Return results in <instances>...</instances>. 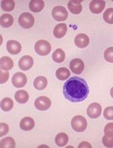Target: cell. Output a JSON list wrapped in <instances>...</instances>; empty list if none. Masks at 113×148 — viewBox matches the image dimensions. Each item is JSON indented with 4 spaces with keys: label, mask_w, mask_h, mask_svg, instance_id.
<instances>
[{
    "label": "cell",
    "mask_w": 113,
    "mask_h": 148,
    "mask_svg": "<svg viewBox=\"0 0 113 148\" xmlns=\"http://www.w3.org/2000/svg\"><path fill=\"white\" fill-rule=\"evenodd\" d=\"M89 86L85 79L80 77H72L65 82L63 92L65 99L71 102H81L89 95Z\"/></svg>",
    "instance_id": "obj_1"
},
{
    "label": "cell",
    "mask_w": 113,
    "mask_h": 148,
    "mask_svg": "<svg viewBox=\"0 0 113 148\" xmlns=\"http://www.w3.org/2000/svg\"><path fill=\"white\" fill-rule=\"evenodd\" d=\"M72 128L73 129L74 131L77 132H82L85 131L88 126L86 119L81 115L75 116L71 121Z\"/></svg>",
    "instance_id": "obj_2"
},
{
    "label": "cell",
    "mask_w": 113,
    "mask_h": 148,
    "mask_svg": "<svg viewBox=\"0 0 113 148\" xmlns=\"http://www.w3.org/2000/svg\"><path fill=\"white\" fill-rule=\"evenodd\" d=\"M35 51L40 56H46L51 51V46L48 41L45 40L38 41L35 45Z\"/></svg>",
    "instance_id": "obj_3"
},
{
    "label": "cell",
    "mask_w": 113,
    "mask_h": 148,
    "mask_svg": "<svg viewBox=\"0 0 113 148\" xmlns=\"http://www.w3.org/2000/svg\"><path fill=\"white\" fill-rule=\"evenodd\" d=\"M18 22L20 26L23 29H30L32 27L35 23L34 17L28 12H24L21 14L18 18Z\"/></svg>",
    "instance_id": "obj_4"
},
{
    "label": "cell",
    "mask_w": 113,
    "mask_h": 148,
    "mask_svg": "<svg viewBox=\"0 0 113 148\" xmlns=\"http://www.w3.org/2000/svg\"><path fill=\"white\" fill-rule=\"evenodd\" d=\"M52 17L56 21H66L68 17V12L63 6H56L52 10Z\"/></svg>",
    "instance_id": "obj_5"
},
{
    "label": "cell",
    "mask_w": 113,
    "mask_h": 148,
    "mask_svg": "<svg viewBox=\"0 0 113 148\" xmlns=\"http://www.w3.org/2000/svg\"><path fill=\"white\" fill-rule=\"evenodd\" d=\"M35 107L39 111H47L50 108L51 105V101L49 98L46 96H40L37 98L35 101Z\"/></svg>",
    "instance_id": "obj_6"
},
{
    "label": "cell",
    "mask_w": 113,
    "mask_h": 148,
    "mask_svg": "<svg viewBox=\"0 0 113 148\" xmlns=\"http://www.w3.org/2000/svg\"><path fill=\"white\" fill-rule=\"evenodd\" d=\"M102 107L99 103L90 104L87 109V114L91 119H96L101 115Z\"/></svg>",
    "instance_id": "obj_7"
},
{
    "label": "cell",
    "mask_w": 113,
    "mask_h": 148,
    "mask_svg": "<svg viewBox=\"0 0 113 148\" xmlns=\"http://www.w3.org/2000/svg\"><path fill=\"white\" fill-rule=\"evenodd\" d=\"M12 84L17 88H21L26 85L27 82V77L25 75V74L22 72H17L13 75L12 79H11Z\"/></svg>",
    "instance_id": "obj_8"
},
{
    "label": "cell",
    "mask_w": 113,
    "mask_h": 148,
    "mask_svg": "<svg viewBox=\"0 0 113 148\" xmlns=\"http://www.w3.org/2000/svg\"><path fill=\"white\" fill-rule=\"evenodd\" d=\"M70 68L72 72L76 75H80L85 69V63L81 59H73L70 63Z\"/></svg>",
    "instance_id": "obj_9"
},
{
    "label": "cell",
    "mask_w": 113,
    "mask_h": 148,
    "mask_svg": "<svg viewBox=\"0 0 113 148\" xmlns=\"http://www.w3.org/2000/svg\"><path fill=\"white\" fill-rule=\"evenodd\" d=\"M33 63L34 61L32 56L26 55L20 59L18 62V66L19 68L23 71H28L32 67Z\"/></svg>",
    "instance_id": "obj_10"
},
{
    "label": "cell",
    "mask_w": 113,
    "mask_h": 148,
    "mask_svg": "<svg viewBox=\"0 0 113 148\" xmlns=\"http://www.w3.org/2000/svg\"><path fill=\"white\" fill-rule=\"evenodd\" d=\"M6 48H7L8 52L11 53V55H17L21 53L22 47H21V45L18 41L11 40L7 42Z\"/></svg>",
    "instance_id": "obj_11"
},
{
    "label": "cell",
    "mask_w": 113,
    "mask_h": 148,
    "mask_svg": "<svg viewBox=\"0 0 113 148\" xmlns=\"http://www.w3.org/2000/svg\"><path fill=\"white\" fill-rule=\"evenodd\" d=\"M90 43V38L85 34H79L75 38V44L79 48H85L88 47Z\"/></svg>",
    "instance_id": "obj_12"
},
{
    "label": "cell",
    "mask_w": 113,
    "mask_h": 148,
    "mask_svg": "<svg viewBox=\"0 0 113 148\" xmlns=\"http://www.w3.org/2000/svg\"><path fill=\"white\" fill-rule=\"evenodd\" d=\"M105 5V1L101 0H94L90 3V10L94 14H100L103 11Z\"/></svg>",
    "instance_id": "obj_13"
},
{
    "label": "cell",
    "mask_w": 113,
    "mask_h": 148,
    "mask_svg": "<svg viewBox=\"0 0 113 148\" xmlns=\"http://www.w3.org/2000/svg\"><path fill=\"white\" fill-rule=\"evenodd\" d=\"M35 126V121L33 119L29 116H26L23 118L20 123V127L23 131H30Z\"/></svg>",
    "instance_id": "obj_14"
},
{
    "label": "cell",
    "mask_w": 113,
    "mask_h": 148,
    "mask_svg": "<svg viewBox=\"0 0 113 148\" xmlns=\"http://www.w3.org/2000/svg\"><path fill=\"white\" fill-rule=\"evenodd\" d=\"M81 1H75L71 0L68 2V8L70 12L74 14H79L82 11V5H81Z\"/></svg>",
    "instance_id": "obj_15"
},
{
    "label": "cell",
    "mask_w": 113,
    "mask_h": 148,
    "mask_svg": "<svg viewBox=\"0 0 113 148\" xmlns=\"http://www.w3.org/2000/svg\"><path fill=\"white\" fill-rule=\"evenodd\" d=\"M45 2L42 0H32L29 4L30 11L34 13H39L44 8Z\"/></svg>",
    "instance_id": "obj_16"
},
{
    "label": "cell",
    "mask_w": 113,
    "mask_h": 148,
    "mask_svg": "<svg viewBox=\"0 0 113 148\" xmlns=\"http://www.w3.org/2000/svg\"><path fill=\"white\" fill-rule=\"evenodd\" d=\"M67 32V26L65 23L57 24L54 29V36L57 38H61Z\"/></svg>",
    "instance_id": "obj_17"
},
{
    "label": "cell",
    "mask_w": 113,
    "mask_h": 148,
    "mask_svg": "<svg viewBox=\"0 0 113 148\" xmlns=\"http://www.w3.org/2000/svg\"><path fill=\"white\" fill-rule=\"evenodd\" d=\"M14 66L13 60L8 56H2L0 60V68L3 71H9Z\"/></svg>",
    "instance_id": "obj_18"
},
{
    "label": "cell",
    "mask_w": 113,
    "mask_h": 148,
    "mask_svg": "<svg viewBox=\"0 0 113 148\" xmlns=\"http://www.w3.org/2000/svg\"><path fill=\"white\" fill-rule=\"evenodd\" d=\"M15 100L20 104H25L29 100V94L25 90H18L15 92Z\"/></svg>",
    "instance_id": "obj_19"
},
{
    "label": "cell",
    "mask_w": 113,
    "mask_h": 148,
    "mask_svg": "<svg viewBox=\"0 0 113 148\" xmlns=\"http://www.w3.org/2000/svg\"><path fill=\"white\" fill-rule=\"evenodd\" d=\"M34 87L38 90H42L46 88L48 85L47 78L43 76L37 77L33 82Z\"/></svg>",
    "instance_id": "obj_20"
},
{
    "label": "cell",
    "mask_w": 113,
    "mask_h": 148,
    "mask_svg": "<svg viewBox=\"0 0 113 148\" xmlns=\"http://www.w3.org/2000/svg\"><path fill=\"white\" fill-rule=\"evenodd\" d=\"M14 23V18L9 14H5L1 16L0 18V23L1 26L4 28H8L12 26Z\"/></svg>",
    "instance_id": "obj_21"
},
{
    "label": "cell",
    "mask_w": 113,
    "mask_h": 148,
    "mask_svg": "<svg viewBox=\"0 0 113 148\" xmlns=\"http://www.w3.org/2000/svg\"><path fill=\"white\" fill-rule=\"evenodd\" d=\"M56 77L60 81H66L70 77V70L66 68L61 67L56 71Z\"/></svg>",
    "instance_id": "obj_22"
},
{
    "label": "cell",
    "mask_w": 113,
    "mask_h": 148,
    "mask_svg": "<svg viewBox=\"0 0 113 148\" xmlns=\"http://www.w3.org/2000/svg\"><path fill=\"white\" fill-rule=\"evenodd\" d=\"M65 58H66V54L62 49H57L56 51H54V52L53 53L52 59L55 62L61 63L65 60Z\"/></svg>",
    "instance_id": "obj_23"
},
{
    "label": "cell",
    "mask_w": 113,
    "mask_h": 148,
    "mask_svg": "<svg viewBox=\"0 0 113 148\" xmlns=\"http://www.w3.org/2000/svg\"><path fill=\"white\" fill-rule=\"evenodd\" d=\"M69 141V137L66 133L61 132L56 135L55 137V143L59 147H64Z\"/></svg>",
    "instance_id": "obj_24"
},
{
    "label": "cell",
    "mask_w": 113,
    "mask_h": 148,
    "mask_svg": "<svg viewBox=\"0 0 113 148\" xmlns=\"http://www.w3.org/2000/svg\"><path fill=\"white\" fill-rule=\"evenodd\" d=\"M14 106V102L10 98H5L1 101V108L4 111H11Z\"/></svg>",
    "instance_id": "obj_25"
},
{
    "label": "cell",
    "mask_w": 113,
    "mask_h": 148,
    "mask_svg": "<svg viewBox=\"0 0 113 148\" xmlns=\"http://www.w3.org/2000/svg\"><path fill=\"white\" fill-rule=\"evenodd\" d=\"M0 147H15V141L13 138L6 137L4 139H2L1 142H0Z\"/></svg>",
    "instance_id": "obj_26"
},
{
    "label": "cell",
    "mask_w": 113,
    "mask_h": 148,
    "mask_svg": "<svg viewBox=\"0 0 113 148\" xmlns=\"http://www.w3.org/2000/svg\"><path fill=\"white\" fill-rule=\"evenodd\" d=\"M15 7L14 1L13 0H2L1 2V8L4 11H13Z\"/></svg>",
    "instance_id": "obj_27"
},
{
    "label": "cell",
    "mask_w": 113,
    "mask_h": 148,
    "mask_svg": "<svg viewBox=\"0 0 113 148\" xmlns=\"http://www.w3.org/2000/svg\"><path fill=\"white\" fill-rule=\"evenodd\" d=\"M104 21L109 24H113V8H107L103 13Z\"/></svg>",
    "instance_id": "obj_28"
},
{
    "label": "cell",
    "mask_w": 113,
    "mask_h": 148,
    "mask_svg": "<svg viewBox=\"0 0 113 148\" xmlns=\"http://www.w3.org/2000/svg\"><path fill=\"white\" fill-rule=\"evenodd\" d=\"M104 59L108 62L113 63V47H109L104 52Z\"/></svg>",
    "instance_id": "obj_29"
},
{
    "label": "cell",
    "mask_w": 113,
    "mask_h": 148,
    "mask_svg": "<svg viewBox=\"0 0 113 148\" xmlns=\"http://www.w3.org/2000/svg\"><path fill=\"white\" fill-rule=\"evenodd\" d=\"M103 116L106 120H113V107L105 108L103 111Z\"/></svg>",
    "instance_id": "obj_30"
},
{
    "label": "cell",
    "mask_w": 113,
    "mask_h": 148,
    "mask_svg": "<svg viewBox=\"0 0 113 148\" xmlns=\"http://www.w3.org/2000/svg\"><path fill=\"white\" fill-rule=\"evenodd\" d=\"M104 133L108 137H113V123L106 124L104 127Z\"/></svg>",
    "instance_id": "obj_31"
},
{
    "label": "cell",
    "mask_w": 113,
    "mask_h": 148,
    "mask_svg": "<svg viewBox=\"0 0 113 148\" xmlns=\"http://www.w3.org/2000/svg\"><path fill=\"white\" fill-rule=\"evenodd\" d=\"M103 144L106 147H113V137H108L105 135L103 137Z\"/></svg>",
    "instance_id": "obj_32"
},
{
    "label": "cell",
    "mask_w": 113,
    "mask_h": 148,
    "mask_svg": "<svg viewBox=\"0 0 113 148\" xmlns=\"http://www.w3.org/2000/svg\"><path fill=\"white\" fill-rule=\"evenodd\" d=\"M0 128H1V132H0V136L2 137L4 135H7L8 131H9V127L6 123H1L0 124Z\"/></svg>",
    "instance_id": "obj_33"
},
{
    "label": "cell",
    "mask_w": 113,
    "mask_h": 148,
    "mask_svg": "<svg viewBox=\"0 0 113 148\" xmlns=\"http://www.w3.org/2000/svg\"><path fill=\"white\" fill-rule=\"evenodd\" d=\"M8 77H9V73H8V71H3V70H1V71H0V79H1V81H0V82H1V84L6 83V81H8Z\"/></svg>",
    "instance_id": "obj_34"
},
{
    "label": "cell",
    "mask_w": 113,
    "mask_h": 148,
    "mask_svg": "<svg viewBox=\"0 0 113 148\" xmlns=\"http://www.w3.org/2000/svg\"><path fill=\"white\" fill-rule=\"evenodd\" d=\"M78 147H79V148H82V147L91 148V147H91V145H90L88 142H87V141H84V142L80 143Z\"/></svg>",
    "instance_id": "obj_35"
},
{
    "label": "cell",
    "mask_w": 113,
    "mask_h": 148,
    "mask_svg": "<svg viewBox=\"0 0 113 148\" xmlns=\"http://www.w3.org/2000/svg\"><path fill=\"white\" fill-rule=\"evenodd\" d=\"M110 94H111V96L113 98V87L110 90Z\"/></svg>",
    "instance_id": "obj_36"
}]
</instances>
